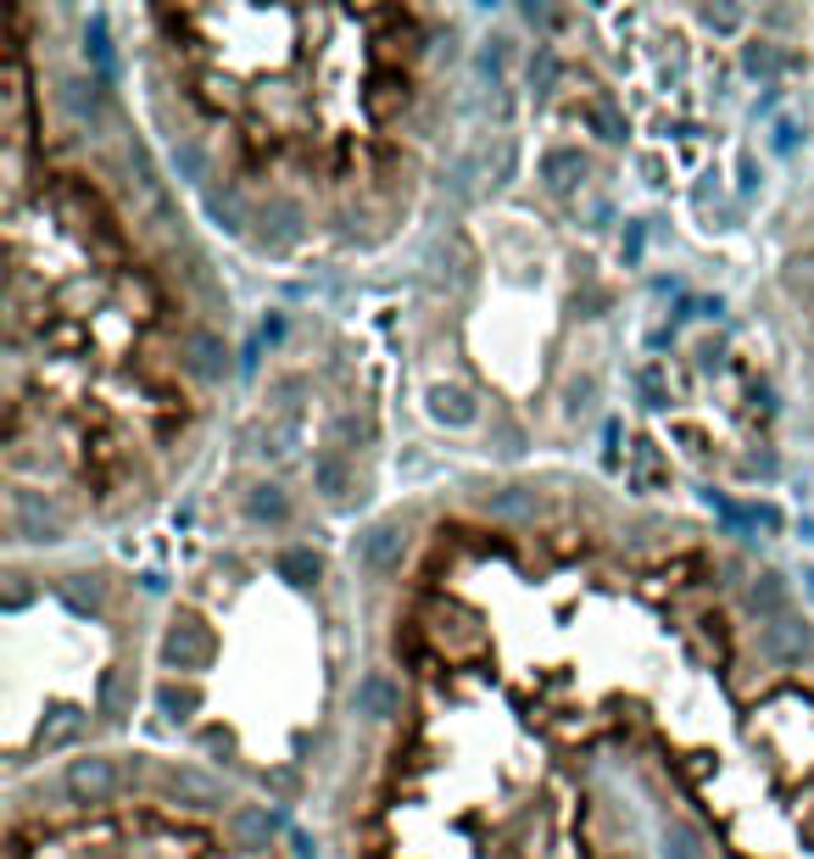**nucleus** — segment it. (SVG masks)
Here are the masks:
<instances>
[{
	"mask_svg": "<svg viewBox=\"0 0 814 859\" xmlns=\"http://www.w3.org/2000/svg\"><path fill=\"white\" fill-rule=\"evenodd\" d=\"M67 793L78 798V804H112V793H118V770H112V759H73V770H67Z\"/></svg>",
	"mask_w": 814,
	"mask_h": 859,
	"instance_id": "nucleus-1",
	"label": "nucleus"
},
{
	"mask_svg": "<svg viewBox=\"0 0 814 859\" xmlns=\"http://www.w3.org/2000/svg\"><path fill=\"white\" fill-rule=\"evenodd\" d=\"M357 715H369V720L402 715V681L386 675V670H369L363 681H357Z\"/></svg>",
	"mask_w": 814,
	"mask_h": 859,
	"instance_id": "nucleus-2",
	"label": "nucleus"
},
{
	"mask_svg": "<svg viewBox=\"0 0 814 859\" xmlns=\"http://www.w3.org/2000/svg\"><path fill=\"white\" fill-rule=\"evenodd\" d=\"M430 637H435V648H446V659H469V653L480 648V620H475L469 609H446V615L430 626Z\"/></svg>",
	"mask_w": 814,
	"mask_h": 859,
	"instance_id": "nucleus-3",
	"label": "nucleus"
},
{
	"mask_svg": "<svg viewBox=\"0 0 814 859\" xmlns=\"http://www.w3.org/2000/svg\"><path fill=\"white\" fill-rule=\"evenodd\" d=\"M207 653H213V637H207L196 620H173V631H167V642H162V659H167L173 670H196Z\"/></svg>",
	"mask_w": 814,
	"mask_h": 859,
	"instance_id": "nucleus-4",
	"label": "nucleus"
},
{
	"mask_svg": "<svg viewBox=\"0 0 814 859\" xmlns=\"http://www.w3.org/2000/svg\"><path fill=\"white\" fill-rule=\"evenodd\" d=\"M402 547H408V536H402V525H369L363 531V542H357V553H363V564L375 569V575H391L397 564H402Z\"/></svg>",
	"mask_w": 814,
	"mask_h": 859,
	"instance_id": "nucleus-5",
	"label": "nucleus"
},
{
	"mask_svg": "<svg viewBox=\"0 0 814 859\" xmlns=\"http://www.w3.org/2000/svg\"><path fill=\"white\" fill-rule=\"evenodd\" d=\"M274 809L268 804H240L235 815H229V837H235V848H268V837H274Z\"/></svg>",
	"mask_w": 814,
	"mask_h": 859,
	"instance_id": "nucleus-6",
	"label": "nucleus"
},
{
	"mask_svg": "<svg viewBox=\"0 0 814 859\" xmlns=\"http://www.w3.org/2000/svg\"><path fill=\"white\" fill-rule=\"evenodd\" d=\"M257 224H262V240L280 251V246H291V240H296V229H302V207H296V202H285V196H274V202H268V207L257 213Z\"/></svg>",
	"mask_w": 814,
	"mask_h": 859,
	"instance_id": "nucleus-7",
	"label": "nucleus"
},
{
	"mask_svg": "<svg viewBox=\"0 0 814 859\" xmlns=\"http://www.w3.org/2000/svg\"><path fill=\"white\" fill-rule=\"evenodd\" d=\"M12 520H18V531L23 536H34V542H51L62 525H56V513L34 497V491H12Z\"/></svg>",
	"mask_w": 814,
	"mask_h": 859,
	"instance_id": "nucleus-8",
	"label": "nucleus"
},
{
	"mask_svg": "<svg viewBox=\"0 0 814 859\" xmlns=\"http://www.w3.org/2000/svg\"><path fill=\"white\" fill-rule=\"evenodd\" d=\"M764 648H770L781 664H792V659H803V653H808V631H803V626H792V620H781V626H770V631H764Z\"/></svg>",
	"mask_w": 814,
	"mask_h": 859,
	"instance_id": "nucleus-9",
	"label": "nucleus"
},
{
	"mask_svg": "<svg viewBox=\"0 0 814 859\" xmlns=\"http://www.w3.org/2000/svg\"><path fill=\"white\" fill-rule=\"evenodd\" d=\"M430 407H435V418H452V424H469L475 418V396L464 385H435Z\"/></svg>",
	"mask_w": 814,
	"mask_h": 859,
	"instance_id": "nucleus-10",
	"label": "nucleus"
},
{
	"mask_svg": "<svg viewBox=\"0 0 814 859\" xmlns=\"http://www.w3.org/2000/svg\"><path fill=\"white\" fill-rule=\"evenodd\" d=\"M191 369H196L202 380H218V374H224V347H218V335H207V329L191 335Z\"/></svg>",
	"mask_w": 814,
	"mask_h": 859,
	"instance_id": "nucleus-11",
	"label": "nucleus"
},
{
	"mask_svg": "<svg viewBox=\"0 0 814 859\" xmlns=\"http://www.w3.org/2000/svg\"><path fill=\"white\" fill-rule=\"evenodd\" d=\"M313 486H318L324 497H340V491L351 486V469H346V458H340V453H324V458H313Z\"/></svg>",
	"mask_w": 814,
	"mask_h": 859,
	"instance_id": "nucleus-12",
	"label": "nucleus"
},
{
	"mask_svg": "<svg viewBox=\"0 0 814 859\" xmlns=\"http://www.w3.org/2000/svg\"><path fill=\"white\" fill-rule=\"evenodd\" d=\"M246 508H251V520H274V525H280V520H285V513H291V502L280 497V486H257Z\"/></svg>",
	"mask_w": 814,
	"mask_h": 859,
	"instance_id": "nucleus-13",
	"label": "nucleus"
},
{
	"mask_svg": "<svg viewBox=\"0 0 814 859\" xmlns=\"http://www.w3.org/2000/svg\"><path fill=\"white\" fill-rule=\"evenodd\" d=\"M748 597H753V609H759V615H781V609H786V591H781L775 575H759Z\"/></svg>",
	"mask_w": 814,
	"mask_h": 859,
	"instance_id": "nucleus-14",
	"label": "nucleus"
},
{
	"mask_svg": "<svg viewBox=\"0 0 814 859\" xmlns=\"http://www.w3.org/2000/svg\"><path fill=\"white\" fill-rule=\"evenodd\" d=\"M664 853H670V859H697V831L681 826V820L664 826Z\"/></svg>",
	"mask_w": 814,
	"mask_h": 859,
	"instance_id": "nucleus-15",
	"label": "nucleus"
},
{
	"mask_svg": "<svg viewBox=\"0 0 814 859\" xmlns=\"http://www.w3.org/2000/svg\"><path fill=\"white\" fill-rule=\"evenodd\" d=\"M575 167H580V151H553L547 162H541V180H547V185H569L564 174H575Z\"/></svg>",
	"mask_w": 814,
	"mask_h": 859,
	"instance_id": "nucleus-16",
	"label": "nucleus"
},
{
	"mask_svg": "<svg viewBox=\"0 0 814 859\" xmlns=\"http://www.w3.org/2000/svg\"><path fill=\"white\" fill-rule=\"evenodd\" d=\"M173 793H185V798H213V782L207 776H196V770H173Z\"/></svg>",
	"mask_w": 814,
	"mask_h": 859,
	"instance_id": "nucleus-17",
	"label": "nucleus"
},
{
	"mask_svg": "<svg viewBox=\"0 0 814 859\" xmlns=\"http://www.w3.org/2000/svg\"><path fill=\"white\" fill-rule=\"evenodd\" d=\"M207 207H213V218H224V229H246V213H240V202L235 196H207Z\"/></svg>",
	"mask_w": 814,
	"mask_h": 859,
	"instance_id": "nucleus-18",
	"label": "nucleus"
},
{
	"mask_svg": "<svg viewBox=\"0 0 814 859\" xmlns=\"http://www.w3.org/2000/svg\"><path fill=\"white\" fill-rule=\"evenodd\" d=\"M486 508H491V513H502V520H519V513H530V497H524V491H497Z\"/></svg>",
	"mask_w": 814,
	"mask_h": 859,
	"instance_id": "nucleus-19",
	"label": "nucleus"
},
{
	"mask_svg": "<svg viewBox=\"0 0 814 859\" xmlns=\"http://www.w3.org/2000/svg\"><path fill=\"white\" fill-rule=\"evenodd\" d=\"M280 569H285V575H302V580H313V575H318V558H313L307 547H291V553L280 558Z\"/></svg>",
	"mask_w": 814,
	"mask_h": 859,
	"instance_id": "nucleus-20",
	"label": "nucleus"
},
{
	"mask_svg": "<svg viewBox=\"0 0 814 859\" xmlns=\"http://www.w3.org/2000/svg\"><path fill=\"white\" fill-rule=\"evenodd\" d=\"M101 709L118 720V709H123V675L118 670H107V681H101Z\"/></svg>",
	"mask_w": 814,
	"mask_h": 859,
	"instance_id": "nucleus-21",
	"label": "nucleus"
},
{
	"mask_svg": "<svg viewBox=\"0 0 814 859\" xmlns=\"http://www.w3.org/2000/svg\"><path fill=\"white\" fill-rule=\"evenodd\" d=\"M162 709L178 720V715H191L196 709V693H178V686H162Z\"/></svg>",
	"mask_w": 814,
	"mask_h": 859,
	"instance_id": "nucleus-22",
	"label": "nucleus"
},
{
	"mask_svg": "<svg viewBox=\"0 0 814 859\" xmlns=\"http://www.w3.org/2000/svg\"><path fill=\"white\" fill-rule=\"evenodd\" d=\"M748 67H753V73H770V67H775V51H770L764 40H759V45H748Z\"/></svg>",
	"mask_w": 814,
	"mask_h": 859,
	"instance_id": "nucleus-23",
	"label": "nucleus"
},
{
	"mask_svg": "<svg viewBox=\"0 0 814 859\" xmlns=\"http://www.w3.org/2000/svg\"><path fill=\"white\" fill-rule=\"evenodd\" d=\"M708 23H714V29H737L742 12H726V7H719V12H708Z\"/></svg>",
	"mask_w": 814,
	"mask_h": 859,
	"instance_id": "nucleus-24",
	"label": "nucleus"
}]
</instances>
